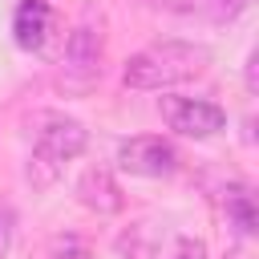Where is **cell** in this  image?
<instances>
[{"label": "cell", "instance_id": "10", "mask_svg": "<svg viewBox=\"0 0 259 259\" xmlns=\"http://www.w3.org/2000/svg\"><path fill=\"white\" fill-rule=\"evenodd\" d=\"M178 8L190 12V16H202V20L223 24V20H235V16L247 8V0H182Z\"/></svg>", "mask_w": 259, "mask_h": 259}, {"label": "cell", "instance_id": "1", "mask_svg": "<svg viewBox=\"0 0 259 259\" xmlns=\"http://www.w3.org/2000/svg\"><path fill=\"white\" fill-rule=\"evenodd\" d=\"M210 69V49L194 40H154L142 53H134L121 69V85L150 93V89H170L182 81H194Z\"/></svg>", "mask_w": 259, "mask_h": 259}, {"label": "cell", "instance_id": "7", "mask_svg": "<svg viewBox=\"0 0 259 259\" xmlns=\"http://www.w3.org/2000/svg\"><path fill=\"white\" fill-rule=\"evenodd\" d=\"M53 32V8L45 0H20L12 12V40L24 53H40Z\"/></svg>", "mask_w": 259, "mask_h": 259}, {"label": "cell", "instance_id": "8", "mask_svg": "<svg viewBox=\"0 0 259 259\" xmlns=\"http://www.w3.org/2000/svg\"><path fill=\"white\" fill-rule=\"evenodd\" d=\"M223 219L235 231V239H251L259 231V206H255V194L247 182H231L223 190Z\"/></svg>", "mask_w": 259, "mask_h": 259}, {"label": "cell", "instance_id": "13", "mask_svg": "<svg viewBox=\"0 0 259 259\" xmlns=\"http://www.w3.org/2000/svg\"><path fill=\"white\" fill-rule=\"evenodd\" d=\"M12 231H16V214L8 206H0V259L12 251Z\"/></svg>", "mask_w": 259, "mask_h": 259}, {"label": "cell", "instance_id": "12", "mask_svg": "<svg viewBox=\"0 0 259 259\" xmlns=\"http://www.w3.org/2000/svg\"><path fill=\"white\" fill-rule=\"evenodd\" d=\"M174 259H206V243H202V239L182 235V239L174 243Z\"/></svg>", "mask_w": 259, "mask_h": 259}, {"label": "cell", "instance_id": "2", "mask_svg": "<svg viewBox=\"0 0 259 259\" xmlns=\"http://www.w3.org/2000/svg\"><path fill=\"white\" fill-rule=\"evenodd\" d=\"M85 146H89V130L77 117H65V113L45 117V125L36 130L32 154H28V182L36 190H49Z\"/></svg>", "mask_w": 259, "mask_h": 259}, {"label": "cell", "instance_id": "14", "mask_svg": "<svg viewBox=\"0 0 259 259\" xmlns=\"http://www.w3.org/2000/svg\"><path fill=\"white\" fill-rule=\"evenodd\" d=\"M223 259H255V251H251V243H247V239H235V243L223 251Z\"/></svg>", "mask_w": 259, "mask_h": 259}, {"label": "cell", "instance_id": "5", "mask_svg": "<svg viewBox=\"0 0 259 259\" xmlns=\"http://www.w3.org/2000/svg\"><path fill=\"white\" fill-rule=\"evenodd\" d=\"M162 121L182 134V138H214L219 130H227V113L214 105V101H202V97H162Z\"/></svg>", "mask_w": 259, "mask_h": 259}, {"label": "cell", "instance_id": "15", "mask_svg": "<svg viewBox=\"0 0 259 259\" xmlns=\"http://www.w3.org/2000/svg\"><path fill=\"white\" fill-rule=\"evenodd\" d=\"M255 65H259V57L251 53V57H247V89H251V93H255V85H259V81H255Z\"/></svg>", "mask_w": 259, "mask_h": 259}, {"label": "cell", "instance_id": "9", "mask_svg": "<svg viewBox=\"0 0 259 259\" xmlns=\"http://www.w3.org/2000/svg\"><path fill=\"white\" fill-rule=\"evenodd\" d=\"M158 231H154V223H138V227H130V235H121L117 239V251L125 255V259H154L158 255Z\"/></svg>", "mask_w": 259, "mask_h": 259}, {"label": "cell", "instance_id": "6", "mask_svg": "<svg viewBox=\"0 0 259 259\" xmlns=\"http://www.w3.org/2000/svg\"><path fill=\"white\" fill-rule=\"evenodd\" d=\"M77 202L85 206V210H93V214H117L121 206H125V198H121V186H117V178L105 170V166H89L81 178H77Z\"/></svg>", "mask_w": 259, "mask_h": 259}, {"label": "cell", "instance_id": "11", "mask_svg": "<svg viewBox=\"0 0 259 259\" xmlns=\"http://www.w3.org/2000/svg\"><path fill=\"white\" fill-rule=\"evenodd\" d=\"M45 259H93V251H89L81 239H57Z\"/></svg>", "mask_w": 259, "mask_h": 259}, {"label": "cell", "instance_id": "3", "mask_svg": "<svg viewBox=\"0 0 259 259\" xmlns=\"http://www.w3.org/2000/svg\"><path fill=\"white\" fill-rule=\"evenodd\" d=\"M101 28L93 20H81L69 40H65V53H61V85L69 93H85L97 77H101Z\"/></svg>", "mask_w": 259, "mask_h": 259}, {"label": "cell", "instance_id": "4", "mask_svg": "<svg viewBox=\"0 0 259 259\" xmlns=\"http://www.w3.org/2000/svg\"><path fill=\"white\" fill-rule=\"evenodd\" d=\"M117 166L134 178H170L178 170V150L166 138L138 134V138H125L117 146Z\"/></svg>", "mask_w": 259, "mask_h": 259}]
</instances>
